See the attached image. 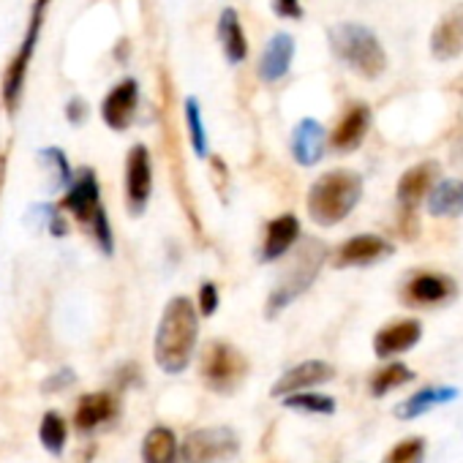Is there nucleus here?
Wrapping results in <instances>:
<instances>
[{"label": "nucleus", "mask_w": 463, "mask_h": 463, "mask_svg": "<svg viewBox=\"0 0 463 463\" xmlns=\"http://www.w3.org/2000/svg\"><path fill=\"white\" fill-rule=\"evenodd\" d=\"M411 379H414V371H411V368H406L403 363H390V365H384V368L371 379V392H373L376 398H382V395L398 390L401 384H406V382H411Z\"/></svg>", "instance_id": "a878e982"}, {"label": "nucleus", "mask_w": 463, "mask_h": 463, "mask_svg": "<svg viewBox=\"0 0 463 463\" xmlns=\"http://www.w3.org/2000/svg\"><path fill=\"white\" fill-rule=\"evenodd\" d=\"M142 460L145 463H175L177 460V439L169 428L156 425L147 430L142 441Z\"/></svg>", "instance_id": "393cba45"}, {"label": "nucleus", "mask_w": 463, "mask_h": 463, "mask_svg": "<svg viewBox=\"0 0 463 463\" xmlns=\"http://www.w3.org/2000/svg\"><path fill=\"white\" fill-rule=\"evenodd\" d=\"M363 196V177L349 169L322 175L308 191V215L322 226L341 223Z\"/></svg>", "instance_id": "f03ea898"}, {"label": "nucleus", "mask_w": 463, "mask_h": 463, "mask_svg": "<svg viewBox=\"0 0 463 463\" xmlns=\"http://www.w3.org/2000/svg\"><path fill=\"white\" fill-rule=\"evenodd\" d=\"M273 12H276L281 20H300V17H303L300 0H273Z\"/></svg>", "instance_id": "473e14b6"}, {"label": "nucleus", "mask_w": 463, "mask_h": 463, "mask_svg": "<svg viewBox=\"0 0 463 463\" xmlns=\"http://www.w3.org/2000/svg\"><path fill=\"white\" fill-rule=\"evenodd\" d=\"M137 99H139V85L134 80H123L120 85H115L104 104H101V118L109 128L115 131H126L134 120L137 112Z\"/></svg>", "instance_id": "9d476101"}, {"label": "nucleus", "mask_w": 463, "mask_h": 463, "mask_svg": "<svg viewBox=\"0 0 463 463\" xmlns=\"http://www.w3.org/2000/svg\"><path fill=\"white\" fill-rule=\"evenodd\" d=\"M452 292H455V284H452L447 276H439V273H420V276H414V279L406 284L403 300H409V303H414V306H433V303L447 300Z\"/></svg>", "instance_id": "aec40b11"}, {"label": "nucleus", "mask_w": 463, "mask_h": 463, "mask_svg": "<svg viewBox=\"0 0 463 463\" xmlns=\"http://www.w3.org/2000/svg\"><path fill=\"white\" fill-rule=\"evenodd\" d=\"M218 39H221V47H223V55L229 63H243L246 55H249V42H246V33H243V25H241V17L235 9H223L221 17H218Z\"/></svg>", "instance_id": "412c9836"}, {"label": "nucleus", "mask_w": 463, "mask_h": 463, "mask_svg": "<svg viewBox=\"0 0 463 463\" xmlns=\"http://www.w3.org/2000/svg\"><path fill=\"white\" fill-rule=\"evenodd\" d=\"M112 414H115V401H112V395H109V392H90V395H82V398H80L74 422H77V428L90 430V428L107 422Z\"/></svg>", "instance_id": "b1692460"}, {"label": "nucleus", "mask_w": 463, "mask_h": 463, "mask_svg": "<svg viewBox=\"0 0 463 463\" xmlns=\"http://www.w3.org/2000/svg\"><path fill=\"white\" fill-rule=\"evenodd\" d=\"M298 238H300V221L292 213L279 215L276 221L268 223V235H265V246H262V260L265 262L281 260L295 246Z\"/></svg>", "instance_id": "a211bd4d"}, {"label": "nucleus", "mask_w": 463, "mask_h": 463, "mask_svg": "<svg viewBox=\"0 0 463 463\" xmlns=\"http://www.w3.org/2000/svg\"><path fill=\"white\" fill-rule=\"evenodd\" d=\"M4 180H6V156H0V191H4Z\"/></svg>", "instance_id": "f704fd0d"}, {"label": "nucleus", "mask_w": 463, "mask_h": 463, "mask_svg": "<svg viewBox=\"0 0 463 463\" xmlns=\"http://www.w3.org/2000/svg\"><path fill=\"white\" fill-rule=\"evenodd\" d=\"M66 436H69L66 420H63L61 414H55V411H47V414L42 417V428H39L42 444H44L52 455H61V449H63V444H66Z\"/></svg>", "instance_id": "cd10ccee"}, {"label": "nucleus", "mask_w": 463, "mask_h": 463, "mask_svg": "<svg viewBox=\"0 0 463 463\" xmlns=\"http://www.w3.org/2000/svg\"><path fill=\"white\" fill-rule=\"evenodd\" d=\"M284 406L287 409H298V411H308V414H333L335 411V401L330 395L306 392V390L284 395Z\"/></svg>", "instance_id": "bb28decb"}, {"label": "nucleus", "mask_w": 463, "mask_h": 463, "mask_svg": "<svg viewBox=\"0 0 463 463\" xmlns=\"http://www.w3.org/2000/svg\"><path fill=\"white\" fill-rule=\"evenodd\" d=\"M90 226H93V235H96V241H99L101 251H104V254H112V229H109V221H107L104 207L93 215Z\"/></svg>", "instance_id": "7c9ffc66"}, {"label": "nucleus", "mask_w": 463, "mask_h": 463, "mask_svg": "<svg viewBox=\"0 0 463 463\" xmlns=\"http://www.w3.org/2000/svg\"><path fill=\"white\" fill-rule=\"evenodd\" d=\"M422 335V325L417 319H401V322H392L387 327H382L373 338V352L376 357H392V354H401V352H409Z\"/></svg>", "instance_id": "ddd939ff"}, {"label": "nucleus", "mask_w": 463, "mask_h": 463, "mask_svg": "<svg viewBox=\"0 0 463 463\" xmlns=\"http://www.w3.org/2000/svg\"><path fill=\"white\" fill-rule=\"evenodd\" d=\"M335 376V368L325 360H306L300 365H295L292 371H287L276 384H273V395L284 398L289 392H298V390H308L314 384H325Z\"/></svg>", "instance_id": "f8f14e48"}, {"label": "nucleus", "mask_w": 463, "mask_h": 463, "mask_svg": "<svg viewBox=\"0 0 463 463\" xmlns=\"http://www.w3.org/2000/svg\"><path fill=\"white\" fill-rule=\"evenodd\" d=\"M325 249L317 243V241H311L300 254H298V260H295V265L289 268V273L281 279V284L273 289V295H270V300H268V317H276L281 308H287L295 298H300L311 284H314V279H317V273H319V268H322V262H325Z\"/></svg>", "instance_id": "39448f33"}, {"label": "nucleus", "mask_w": 463, "mask_h": 463, "mask_svg": "<svg viewBox=\"0 0 463 463\" xmlns=\"http://www.w3.org/2000/svg\"><path fill=\"white\" fill-rule=\"evenodd\" d=\"M199 373L215 392H235L249 373V360L226 341H210L199 357Z\"/></svg>", "instance_id": "20e7f679"}, {"label": "nucleus", "mask_w": 463, "mask_h": 463, "mask_svg": "<svg viewBox=\"0 0 463 463\" xmlns=\"http://www.w3.org/2000/svg\"><path fill=\"white\" fill-rule=\"evenodd\" d=\"M295 58V39L289 33H276L260 61V77L265 82H279L281 77H287L289 66Z\"/></svg>", "instance_id": "dca6fc26"}, {"label": "nucleus", "mask_w": 463, "mask_h": 463, "mask_svg": "<svg viewBox=\"0 0 463 463\" xmlns=\"http://www.w3.org/2000/svg\"><path fill=\"white\" fill-rule=\"evenodd\" d=\"M330 47L338 61H344L354 74L365 80H376L387 69L384 47L376 33L357 23H341L330 31Z\"/></svg>", "instance_id": "7ed1b4c3"}, {"label": "nucleus", "mask_w": 463, "mask_h": 463, "mask_svg": "<svg viewBox=\"0 0 463 463\" xmlns=\"http://www.w3.org/2000/svg\"><path fill=\"white\" fill-rule=\"evenodd\" d=\"M436 177H439V164L436 161H422V164L406 169L403 177L398 180V202L411 210L430 191Z\"/></svg>", "instance_id": "6ab92c4d"}, {"label": "nucleus", "mask_w": 463, "mask_h": 463, "mask_svg": "<svg viewBox=\"0 0 463 463\" xmlns=\"http://www.w3.org/2000/svg\"><path fill=\"white\" fill-rule=\"evenodd\" d=\"M74 123H80L82 120V101H71V115H69Z\"/></svg>", "instance_id": "72a5a7b5"}, {"label": "nucleus", "mask_w": 463, "mask_h": 463, "mask_svg": "<svg viewBox=\"0 0 463 463\" xmlns=\"http://www.w3.org/2000/svg\"><path fill=\"white\" fill-rule=\"evenodd\" d=\"M199 104L196 99H188L185 101V123H188V131H191V145L196 150V156H207V137H204V123H202V115H199Z\"/></svg>", "instance_id": "c756f323"}, {"label": "nucleus", "mask_w": 463, "mask_h": 463, "mask_svg": "<svg viewBox=\"0 0 463 463\" xmlns=\"http://www.w3.org/2000/svg\"><path fill=\"white\" fill-rule=\"evenodd\" d=\"M387 254H392V246L387 241H382L376 235H357V238H349L338 249L335 268H363V265L384 260Z\"/></svg>", "instance_id": "9b49d317"}, {"label": "nucleus", "mask_w": 463, "mask_h": 463, "mask_svg": "<svg viewBox=\"0 0 463 463\" xmlns=\"http://www.w3.org/2000/svg\"><path fill=\"white\" fill-rule=\"evenodd\" d=\"M422 460H425V441L420 436H411L398 441L382 463H422Z\"/></svg>", "instance_id": "c85d7f7f"}, {"label": "nucleus", "mask_w": 463, "mask_h": 463, "mask_svg": "<svg viewBox=\"0 0 463 463\" xmlns=\"http://www.w3.org/2000/svg\"><path fill=\"white\" fill-rule=\"evenodd\" d=\"M325 139L327 137H325L322 123H317L311 118L300 120L298 128L292 131V156H295V161L303 164V166L319 164V158L325 153Z\"/></svg>", "instance_id": "f3484780"}, {"label": "nucleus", "mask_w": 463, "mask_h": 463, "mask_svg": "<svg viewBox=\"0 0 463 463\" xmlns=\"http://www.w3.org/2000/svg\"><path fill=\"white\" fill-rule=\"evenodd\" d=\"M66 199L63 207L82 223H90L93 215L101 210V191H99V180L93 175V169H82L80 177H74L66 185Z\"/></svg>", "instance_id": "1a4fd4ad"}, {"label": "nucleus", "mask_w": 463, "mask_h": 463, "mask_svg": "<svg viewBox=\"0 0 463 463\" xmlns=\"http://www.w3.org/2000/svg\"><path fill=\"white\" fill-rule=\"evenodd\" d=\"M196 335H199V314L194 303L183 295L172 298L161 314L153 341V354L158 368L166 373L185 371L196 349Z\"/></svg>", "instance_id": "f257e3e1"}, {"label": "nucleus", "mask_w": 463, "mask_h": 463, "mask_svg": "<svg viewBox=\"0 0 463 463\" xmlns=\"http://www.w3.org/2000/svg\"><path fill=\"white\" fill-rule=\"evenodd\" d=\"M458 398V390L455 387H422V390H417L411 398H406L398 409H395V414L401 417V420H414V417H420V414H425L428 409H433V406H439V403H447V401H455Z\"/></svg>", "instance_id": "5701e85b"}, {"label": "nucleus", "mask_w": 463, "mask_h": 463, "mask_svg": "<svg viewBox=\"0 0 463 463\" xmlns=\"http://www.w3.org/2000/svg\"><path fill=\"white\" fill-rule=\"evenodd\" d=\"M428 213L433 218H458L463 213V180H441L428 194Z\"/></svg>", "instance_id": "4be33fe9"}, {"label": "nucleus", "mask_w": 463, "mask_h": 463, "mask_svg": "<svg viewBox=\"0 0 463 463\" xmlns=\"http://www.w3.org/2000/svg\"><path fill=\"white\" fill-rule=\"evenodd\" d=\"M430 52L439 61H452L463 52V6L439 20L430 36Z\"/></svg>", "instance_id": "4468645a"}, {"label": "nucleus", "mask_w": 463, "mask_h": 463, "mask_svg": "<svg viewBox=\"0 0 463 463\" xmlns=\"http://www.w3.org/2000/svg\"><path fill=\"white\" fill-rule=\"evenodd\" d=\"M215 308H218V289H215V284L207 281V284L199 287V314L202 317H213Z\"/></svg>", "instance_id": "2f4dec72"}, {"label": "nucleus", "mask_w": 463, "mask_h": 463, "mask_svg": "<svg viewBox=\"0 0 463 463\" xmlns=\"http://www.w3.org/2000/svg\"><path fill=\"white\" fill-rule=\"evenodd\" d=\"M153 191V172H150V153L145 145H134L126 158V199L128 213L139 215L147 207Z\"/></svg>", "instance_id": "0eeeda50"}, {"label": "nucleus", "mask_w": 463, "mask_h": 463, "mask_svg": "<svg viewBox=\"0 0 463 463\" xmlns=\"http://www.w3.org/2000/svg\"><path fill=\"white\" fill-rule=\"evenodd\" d=\"M44 4L47 0H39L36 4V12H33V20H31V28H28V36L17 52V58L12 61L9 71H6V80H4V99L9 104V109L17 107V99L25 88V74H28V63H31V55L36 50V42H39V31H42V14H44Z\"/></svg>", "instance_id": "6e6552de"}, {"label": "nucleus", "mask_w": 463, "mask_h": 463, "mask_svg": "<svg viewBox=\"0 0 463 463\" xmlns=\"http://www.w3.org/2000/svg\"><path fill=\"white\" fill-rule=\"evenodd\" d=\"M238 452V436L229 428H202L183 441L185 463H221Z\"/></svg>", "instance_id": "423d86ee"}, {"label": "nucleus", "mask_w": 463, "mask_h": 463, "mask_svg": "<svg viewBox=\"0 0 463 463\" xmlns=\"http://www.w3.org/2000/svg\"><path fill=\"white\" fill-rule=\"evenodd\" d=\"M368 126H371V109L365 104H354V107L346 109V115L335 126V131L330 137V145L335 150H341V153H349V150L363 145V139L368 134Z\"/></svg>", "instance_id": "2eb2a0df"}]
</instances>
